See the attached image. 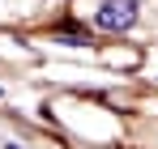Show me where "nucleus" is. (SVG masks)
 Here are the masks:
<instances>
[{"instance_id": "nucleus-1", "label": "nucleus", "mask_w": 158, "mask_h": 149, "mask_svg": "<svg viewBox=\"0 0 158 149\" xmlns=\"http://www.w3.org/2000/svg\"><path fill=\"white\" fill-rule=\"evenodd\" d=\"M137 22V0H103V9L94 13L98 30H128Z\"/></svg>"}, {"instance_id": "nucleus-2", "label": "nucleus", "mask_w": 158, "mask_h": 149, "mask_svg": "<svg viewBox=\"0 0 158 149\" xmlns=\"http://www.w3.org/2000/svg\"><path fill=\"white\" fill-rule=\"evenodd\" d=\"M4 149H22V145H4Z\"/></svg>"}]
</instances>
